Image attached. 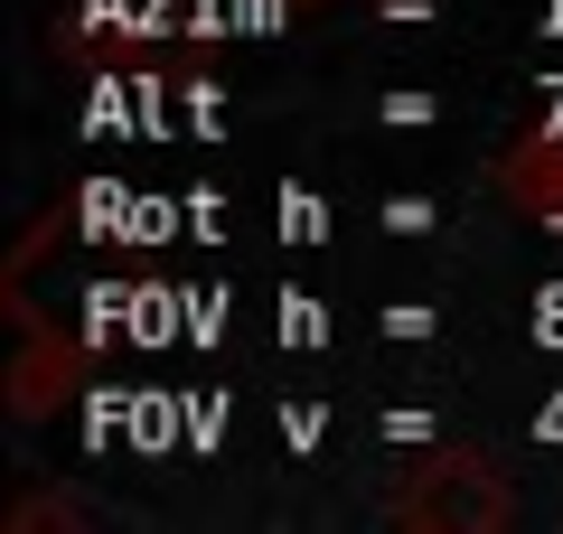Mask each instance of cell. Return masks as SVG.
<instances>
[{"instance_id": "6da1fadb", "label": "cell", "mask_w": 563, "mask_h": 534, "mask_svg": "<svg viewBox=\"0 0 563 534\" xmlns=\"http://www.w3.org/2000/svg\"><path fill=\"white\" fill-rule=\"evenodd\" d=\"M395 525H451V534H488L507 525V488L470 459H442V469H422L413 488L395 497Z\"/></svg>"}, {"instance_id": "7a4b0ae2", "label": "cell", "mask_w": 563, "mask_h": 534, "mask_svg": "<svg viewBox=\"0 0 563 534\" xmlns=\"http://www.w3.org/2000/svg\"><path fill=\"white\" fill-rule=\"evenodd\" d=\"M507 198L563 225V159H554V151H536V159H507Z\"/></svg>"}]
</instances>
